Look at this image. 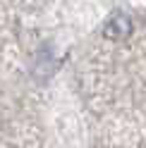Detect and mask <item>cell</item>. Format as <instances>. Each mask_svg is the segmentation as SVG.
Masks as SVG:
<instances>
[{
	"label": "cell",
	"mask_w": 146,
	"mask_h": 148,
	"mask_svg": "<svg viewBox=\"0 0 146 148\" xmlns=\"http://www.w3.org/2000/svg\"><path fill=\"white\" fill-rule=\"evenodd\" d=\"M129 31H132V22H129V17H127L125 12L110 14V19H108L105 26H103L105 38H110V41H122V38L129 36Z\"/></svg>",
	"instance_id": "cell-1"
}]
</instances>
